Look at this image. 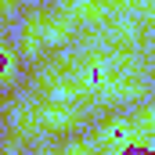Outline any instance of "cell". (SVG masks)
<instances>
[{
  "label": "cell",
  "instance_id": "6da1fadb",
  "mask_svg": "<svg viewBox=\"0 0 155 155\" xmlns=\"http://www.w3.org/2000/svg\"><path fill=\"white\" fill-rule=\"evenodd\" d=\"M126 155H148V152H141V148H134V152H126Z\"/></svg>",
  "mask_w": 155,
  "mask_h": 155
}]
</instances>
